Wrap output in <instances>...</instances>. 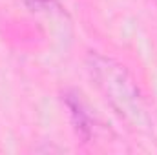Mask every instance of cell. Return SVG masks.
I'll return each mask as SVG.
<instances>
[{"label": "cell", "instance_id": "7a4b0ae2", "mask_svg": "<svg viewBox=\"0 0 157 155\" xmlns=\"http://www.w3.org/2000/svg\"><path fill=\"white\" fill-rule=\"evenodd\" d=\"M24 4L35 13H59L60 11L59 0H24Z\"/></svg>", "mask_w": 157, "mask_h": 155}, {"label": "cell", "instance_id": "6da1fadb", "mask_svg": "<svg viewBox=\"0 0 157 155\" xmlns=\"http://www.w3.org/2000/svg\"><path fill=\"white\" fill-rule=\"evenodd\" d=\"M86 70L108 104L126 122H130L137 130H146L150 126L144 97L135 78L121 62L91 51L86 57Z\"/></svg>", "mask_w": 157, "mask_h": 155}, {"label": "cell", "instance_id": "3957f363", "mask_svg": "<svg viewBox=\"0 0 157 155\" xmlns=\"http://www.w3.org/2000/svg\"><path fill=\"white\" fill-rule=\"evenodd\" d=\"M154 2H155V6H157V0H154Z\"/></svg>", "mask_w": 157, "mask_h": 155}]
</instances>
